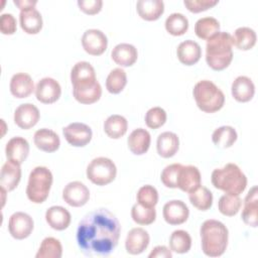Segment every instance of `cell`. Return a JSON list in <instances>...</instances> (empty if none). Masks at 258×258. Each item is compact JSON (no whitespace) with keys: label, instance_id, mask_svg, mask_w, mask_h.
I'll list each match as a JSON object with an SVG mask.
<instances>
[{"label":"cell","instance_id":"obj_4","mask_svg":"<svg viewBox=\"0 0 258 258\" xmlns=\"http://www.w3.org/2000/svg\"><path fill=\"white\" fill-rule=\"evenodd\" d=\"M213 185L227 195L239 196L247 186V177L235 163H227L222 168H216L212 172Z\"/></svg>","mask_w":258,"mask_h":258},{"label":"cell","instance_id":"obj_37","mask_svg":"<svg viewBox=\"0 0 258 258\" xmlns=\"http://www.w3.org/2000/svg\"><path fill=\"white\" fill-rule=\"evenodd\" d=\"M166 31L174 36L184 34L188 29V20L181 13H171L165 20Z\"/></svg>","mask_w":258,"mask_h":258},{"label":"cell","instance_id":"obj_21","mask_svg":"<svg viewBox=\"0 0 258 258\" xmlns=\"http://www.w3.org/2000/svg\"><path fill=\"white\" fill-rule=\"evenodd\" d=\"M232 96L238 102H249L255 94V86L252 80L246 76L237 77L232 83Z\"/></svg>","mask_w":258,"mask_h":258},{"label":"cell","instance_id":"obj_7","mask_svg":"<svg viewBox=\"0 0 258 258\" xmlns=\"http://www.w3.org/2000/svg\"><path fill=\"white\" fill-rule=\"evenodd\" d=\"M87 177L97 185H106L112 182L117 174L115 163L107 157L94 158L87 166Z\"/></svg>","mask_w":258,"mask_h":258},{"label":"cell","instance_id":"obj_3","mask_svg":"<svg viewBox=\"0 0 258 258\" xmlns=\"http://www.w3.org/2000/svg\"><path fill=\"white\" fill-rule=\"evenodd\" d=\"M232 35L219 31L207 40L206 61L215 71H222L229 67L233 59Z\"/></svg>","mask_w":258,"mask_h":258},{"label":"cell","instance_id":"obj_48","mask_svg":"<svg viewBox=\"0 0 258 258\" xmlns=\"http://www.w3.org/2000/svg\"><path fill=\"white\" fill-rule=\"evenodd\" d=\"M149 258H171L172 253L171 250H169L166 246L159 245L153 248V250L148 255Z\"/></svg>","mask_w":258,"mask_h":258},{"label":"cell","instance_id":"obj_45","mask_svg":"<svg viewBox=\"0 0 258 258\" xmlns=\"http://www.w3.org/2000/svg\"><path fill=\"white\" fill-rule=\"evenodd\" d=\"M219 3L218 0H184L183 4L187 8L188 11L194 13H199L205 10H208L209 8L214 7Z\"/></svg>","mask_w":258,"mask_h":258},{"label":"cell","instance_id":"obj_38","mask_svg":"<svg viewBox=\"0 0 258 258\" xmlns=\"http://www.w3.org/2000/svg\"><path fill=\"white\" fill-rule=\"evenodd\" d=\"M127 84L126 72L121 68L113 69L106 80V88L111 94H119Z\"/></svg>","mask_w":258,"mask_h":258},{"label":"cell","instance_id":"obj_12","mask_svg":"<svg viewBox=\"0 0 258 258\" xmlns=\"http://www.w3.org/2000/svg\"><path fill=\"white\" fill-rule=\"evenodd\" d=\"M61 94V88L57 81L52 78H43L38 81L35 87L36 99L43 104H52L56 102Z\"/></svg>","mask_w":258,"mask_h":258},{"label":"cell","instance_id":"obj_23","mask_svg":"<svg viewBox=\"0 0 258 258\" xmlns=\"http://www.w3.org/2000/svg\"><path fill=\"white\" fill-rule=\"evenodd\" d=\"M33 141L35 146L44 152H54L60 145L58 135L47 128H41L34 133Z\"/></svg>","mask_w":258,"mask_h":258},{"label":"cell","instance_id":"obj_24","mask_svg":"<svg viewBox=\"0 0 258 258\" xmlns=\"http://www.w3.org/2000/svg\"><path fill=\"white\" fill-rule=\"evenodd\" d=\"M45 220L50 228L56 231H62L71 224V214L61 206H52L46 210Z\"/></svg>","mask_w":258,"mask_h":258},{"label":"cell","instance_id":"obj_25","mask_svg":"<svg viewBox=\"0 0 258 258\" xmlns=\"http://www.w3.org/2000/svg\"><path fill=\"white\" fill-rule=\"evenodd\" d=\"M179 139L177 135L170 131L162 132L158 135L156 141L157 153L163 158L172 157L178 150Z\"/></svg>","mask_w":258,"mask_h":258},{"label":"cell","instance_id":"obj_42","mask_svg":"<svg viewBox=\"0 0 258 258\" xmlns=\"http://www.w3.org/2000/svg\"><path fill=\"white\" fill-rule=\"evenodd\" d=\"M96 78V72L93 66L88 61H79L77 62L71 71V81L72 83Z\"/></svg>","mask_w":258,"mask_h":258},{"label":"cell","instance_id":"obj_18","mask_svg":"<svg viewBox=\"0 0 258 258\" xmlns=\"http://www.w3.org/2000/svg\"><path fill=\"white\" fill-rule=\"evenodd\" d=\"M178 60L185 66L197 63L202 56V48L200 44L191 39L180 42L176 48Z\"/></svg>","mask_w":258,"mask_h":258},{"label":"cell","instance_id":"obj_17","mask_svg":"<svg viewBox=\"0 0 258 258\" xmlns=\"http://www.w3.org/2000/svg\"><path fill=\"white\" fill-rule=\"evenodd\" d=\"M20 178H21L20 163L8 159L2 165V168H1L0 185L4 187L7 191H11L18 185Z\"/></svg>","mask_w":258,"mask_h":258},{"label":"cell","instance_id":"obj_20","mask_svg":"<svg viewBox=\"0 0 258 258\" xmlns=\"http://www.w3.org/2000/svg\"><path fill=\"white\" fill-rule=\"evenodd\" d=\"M9 87L11 94L18 99L27 98L34 90L32 78L25 73H17L13 75Z\"/></svg>","mask_w":258,"mask_h":258},{"label":"cell","instance_id":"obj_34","mask_svg":"<svg viewBox=\"0 0 258 258\" xmlns=\"http://www.w3.org/2000/svg\"><path fill=\"white\" fill-rule=\"evenodd\" d=\"M188 199L191 205L200 211H207L213 205L212 191L203 185H200L197 189L189 192Z\"/></svg>","mask_w":258,"mask_h":258},{"label":"cell","instance_id":"obj_43","mask_svg":"<svg viewBox=\"0 0 258 258\" xmlns=\"http://www.w3.org/2000/svg\"><path fill=\"white\" fill-rule=\"evenodd\" d=\"M166 112L161 107L150 108L145 114V124L151 129H157L166 122Z\"/></svg>","mask_w":258,"mask_h":258},{"label":"cell","instance_id":"obj_2","mask_svg":"<svg viewBox=\"0 0 258 258\" xmlns=\"http://www.w3.org/2000/svg\"><path fill=\"white\" fill-rule=\"evenodd\" d=\"M202 250L209 257L222 256L228 246L229 232L227 227L220 221L206 220L200 229Z\"/></svg>","mask_w":258,"mask_h":258},{"label":"cell","instance_id":"obj_16","mask_svg":"<svg viewBox=\"0 0 258 258\" xmlns=\"http://www.w3.org/2000/svg\"><path fill=\"white\" fill-rule=\"evenodd\" d=\"M39 118V110L30 103L19 105L14 112V122L21 129L32 128L37 124Z\"/></svg>","mask_w":258,"mask_h":258},{"label":"cell","instance_id":"obj_10","mask_svg":"<svg viewBox=\"0 0 258 258\" xmlns=\"http://www.w3.org/2000/svg\"><path fill=\"white\" fill-rule=\"evenodd\" d=\"M82 45L86 52L91 55H101L108 46V38L99 29H88L82 36Z\"/></svg>","mask_w":258,"mask_h":258},{"label":"cell","instance_id":"obj_47","mask_svg":"<svg viewBox=\"0 0 258 258\" xmlns=\"http://www.w3.org/2000/svg\"><path fill=\"white\" fill-rule=\"evenodd\" d=\"M78 6L86 14L94 15L101 11L103 6V1L102 0H79Z\"/></svg>","mask_w":258,"mask_h":258},{"label":"cell","instance_id":"obj_22","mask_svg":"<svg viewBox=\"0 0 258 258\" xmlns=\"http://www.w3.org/2000/svg\"><path fill=\"white\" fill-rule=\"evenodd\" d=\"M5 153L7 159L21 164L27 158L29 153L28 141L21 136L12 137L6 144Z\"/></svg>","mask_w":258,"mask_h":258},{"label":"cell","instance_id":"obj_39","mask_svg":"<svg viewBox=\"0 0 258 258\" xmlns=\"http://www.w3.org/2000/svg\"><path fill=\"white\" fill-rule=\"evenodd\" d=\"M242 206V200L239 196L224 195L218 202V208L221 214L228 217L235 216Z\"/></svg>","mask_w":258,"mask_h":258},{"label":"cell","instance_id":"obj_13","mask_svg":"<svg viewBox=\"0 0 258 258\" xmlns=\"http://www.w3.org/2000/svg\"><path fill=\"white\" fill-rule=\"evenodd\" d=\"M162 215L164 221L172 226L183 224L188 216L189 210L187 206L180 200H172L163 206Z\"/></svg>","mask_w":258,"mask_h":258},{"label":"cell","instance_id":"obj_33","mask_svg":"<svg viewBox=\"0 0 258 258\" xmlns=\"http://www.w3.org/2000/svg\"><path fill=\"white\" fill-rule=\"evenodd\" d=\"M220 31L219 21L211 16L200 18L195 24V32L201 39L208 40Z\"/></svg>","mask_w":258,"mask_h":258},{"label":"cell","instance_id":"obj_8","mask_svg":"<svg viewBox=\"0 0 258 258\" xmlns=\"http://www.w3.org/2000/svg\"><path fill=\"white\" fill-rule=\"evenodd\" d=\"M33 227V220L26 213L16 212L9 218L8 230L10 235L16 240H23L30 236Z\"/></svg>","mask_w":258,"mask_h":258},{"label":"cell","instance_id":"obj_11","mask_svg":"<svg viewBox=\"0 0 258 258\" xmlns=\"http://www.w3.org/2000/svg\"><path fill=\"white\" fill-rule=\"evenodd\" d=\"M62 199L72 207H83L90 199V190L81 181H71L62 189Z\"/></svg>","mask_w":258,"mask_h":258},{"label":"cell","instance_id":"obj_44","mask_svg":"<svg viewBox=\"0 0 258 258\" xmlns=\"http://www.w3.org/2000/svg\"><path fill=\"white\" fill-rule=\"evenodd\" d=\"M182 164L180 163H172L165 166L161 172L160 179L161 182L170 188L177 187V175Z\"/></svg>","mask_w":258,"mask_h":258},{"label":"cell","instance_id":"obj_29","mask_svg":"<svg viewBox=\"0 0 258 258\" xmlns=\"http://www.w3.org/2000/svg\"><path fill=\"white\" fill-rule=\"evenodd\" d=\"M19 23L24 32L36 34L42 28V16L35 8L22 10L19 13Z\"/></svg>","mask_w":258,"mask_h":258},{"label":"cell","instance_id":"obj_31","mask_svg":"<svg viewBox=\"0 0 258 258\" xmlns=\"http://www.w3.org/2000/svg\"><path fill=\"white\" fill-rule=\"evenodd\" d=\"M233 45L241 50H249L256 43V32L247 26L239 27L235 30L234 35L232 36Z\"/></svg>","mask_w":258,"mask_h":258},{"label":"cell","instance_id":"obj_32","mask_svg":"<svg viewBox=\"0 0 258 258\" xmlns=\"http://www.w3.org/2000/svg\"><path fill=\"white\" fill-rule=\"evenodd\" d=\"M237 132L232 126L224 125L217 128L212 134L213 143L220 148H229L237 140Z\"/></svg>","mask_w":258,"mask_h":258},{"label":"cell","instance_id":"obj_1","mask_svg":"<svg viewBox=\"0 0 258 258\" xmlns=\"http://www.w3.org/2000/svg\"><path fill=\"white\" fill-rule=\"evenodd\" d=\"M121 226L109 210L100 208L87 214L79 223L77 242L84 255L109 256L118 244Z\"/></svg>","mask_w":258,"mask_h":258},{"label":"cell","instance_id":"obj_26","mask_svg":"<svg viewBox=\"0 0 258 258\" xmlns=\"http://www.w3.org/2000/svg\"><path fill=\"white\" fill-rule=\"evenodd\" d=\"M139 16L147 21L157 20L164 12V3L161 0H139L136 3Z\"/></svg>","mask_w":258,"mask_h":258},{"label":"cell","instance_id":"obj_19","mask_svg":"<svg viewBox=\"0 0 258 258\" xmlns=\"http://www.w3.org/2000/svg\"><path fill=\"white\" fill-rule=\"evenodd\" d=\"M257 201H258V191L257 186L254 185L248 191L244 200V208L242 211V220L243 222L253 228L258 226V216H257Z\"/></svg>","mask_w":258,"mask_h":258},{"label":"cell","instance_id":"obj_14","mask_svg":"<svg viewBox=\"0 0 258 258\" xmlns=\"http://www.w3.org/2000/svg\"><path fill=\"white\" fill-rule=\"evenodd\" d=\"M150 237L147 231L143 228L137 227L131 229L125 240V249L131 255H138L145 251L148 247Z\"/></svg>","mask_w":258,"mask_h":258},{"label":"cell","instance_id":"obj_6","mask_svg":"<svg viewBox=\"0 0 258 258\" xmlns=\"http://www.w3.org/2000/svg\"><path fill=\"white\" fill-rule=\"evenodd\" d=\"M52 180V173L47 167H34L29 174L26 186V196L28 200L34 204L43 203L49 195Z\"/></svg>","mask_w":258,"mask_h":258},{"label":"cell","instance_id":"obj_41","mask_svg":"<svg viewBox=\"0 0 258 258\" xmlns=\"http://www.w3.org/2000/svg\"><path fill=\"white\" fill-rule=\"evenodd\" d=\"M136 199H137V203L142 205L143 207L153 208L158 202L157 189L150 184L143 185L138 189Z\"/></svg>","mask_w":258,"mask_h":258},{"label":"cell","instance_id":"obj_40","mask_svg":"<svg viewBox=\"0 0 258 258\" xmlns=\"http://www.w3.org/2000/svg\"><path fill=\"white\" fill-rule=\"evenodd\" d=\"M132 220L138 225H150L155 221L156 211L155 208H146L136 203L131 209Z\"/></svg>","mask_w":258,"mask_h":258},{"label":"cell","instance_id":"obj_30","mask_svg":"<svg viewBox=\"0 0 258 258\" xmlns=\"http://www.w3.org/2000/svg\"><path fill=\"white\" fill-rule=\"evenodd\" d=\"M128 128V122L125 117L121 115H111L104 122V131L105 133L113 139L121 138Z\"/></svg>","mask_w":258,"mask_h":258},{"label":"cell","instance_id":"obj_46","mask_svg":"<svg viewBox=\"0 0 258 258\" xmlns=\"http://www.w3.org/2000/svg\"><path fill=\"white\" fill-rule=\"evenodd\" d=\"M0 30L6 35H11L16 31V19L11 13H3L1 15Z\"/></svg>","mask_w":258,"mask_h":258},{"label":"cell","instance_id":"obj_28","mask_svg":"<svg viewBox=\"0 0 258 258\" xmlns=\"http://www.w3.org/2000/svg\"><path fill=\"white\" fill-rule=\"evenodd\" d=\"M150 141L151 137L149 132L143 128L134 129L127 139L130 151L136 155H142L146 153L149 149Z\"/></svg>","mask_w":258,"mask_h":258},{"label":"cell","instance_id":"obj_15","mask_svg":"<svg viewBox=\"0 0 258 258\" xmlns=\"http://www.w3.org/2000/svg\"><path fill=\"white\" fill-rule=\"evenodd\" d=\"M202 182L201 172L195 165H181L177 175V187L184 192H191Z\"/></svg>","mask_w":258,"mask_h":258},{"label":"cell","instance_id":"obj_27","mask_svg":"<svg viewBox=\"0 0 258 258\" xmlns=\"http://www.w3.org/2000/svg\"><path fill=\"white\" fill-rule=\"evenodd\" d=\"M112 59L121 67H131L138 57L137 48L130 43H119L111 52Z\"/></svg>","mask_w":258,"mask_h":258},{"label":"cell","instance_id":"obj_36","mask_svg":"<svg viewBox=\"0 0 258 258\" xmlns=\"http://www.w3.org/2000/svg\"><path fill=\"white\" fill-rule=\"evenodd\" d=\"M62 247L59 240L53 237H46L42 240L35 255L36 258H60Z\"/></svg>","mask_w":258,"mask_h":258},{"label":"cell","instance_id":"obj_5","mask_svg":"<svg viewBox=\"0 0 258 258\" xmlns=\"http://www.w3.org/2000/svg\"><path fill=\"white\" fill-rule=\"evenodd\" d=\"M197 106L206 113H215L225 104V95L213 82L203 80L198 82L192 90Z\"/></svg>","mask_w":258,"mask_h":258},{"label":"cell","instance_id":"obj_49","mask_svg":"<svg viewBox=\"0 0 258 258\" xmlns=\"http://www.w3.org/2000/svg\"><path fill=\"white\" fill-rule=\"evenodd\" d=\"M13 2L20 9V11L27 10L30 8H35L34 6L37 3L36 0H14Z\"/></svg>","mask_w":258,"mask_h":258},{"label":"cell","instance_id":"obj_9","mask_svg":"<svg viewBox=\"0 0 258 258\" xmlns=\"http://www.w3.org/2000/svg\"><path fill=\"white\" fill-rule=\"evenodd\" d=\"M66 140L75 147H84L92 139L93 132L90 126L85 123L74 122L62 129Z\"/></svg>","mask_w":258,"mask_h":258},{"label":"cell","instance_id":"obj_35","mask_svg":"<svg viewBox=\"0 0 258 258\" xmlns=\"http://www.w3.org/2000/svg\"><path fill=\"white\" fill-rule=\"evenodd\" d=\"M191 247V238L186 231L175 230L169 237V248L177 254H184Z\"/></svg>","mask_w":258,"mask_h":258}]
</instances>
